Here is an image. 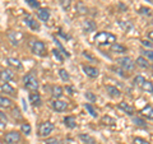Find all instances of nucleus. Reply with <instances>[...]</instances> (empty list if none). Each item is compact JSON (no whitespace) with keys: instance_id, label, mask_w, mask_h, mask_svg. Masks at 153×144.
<instances>
[{"instance_id":"393cba45","label":"nucleus","mask_w":153,"mask_h":144,"mask_svg":"<svg viewBox=\"0 0 153 144\" xmlns=\"http://www.w3.org/2000/svg\"><path fill=\"white\" fill-rule=\"evenodd\" d=\"M142 89L144 91L147 93H152L153 92V87H152V82H144V83L142 84Z\"/></svg>"},{"instance_id":"c9c22d12","label":"nucleus","mask_w":153,"mask_h":144,"mask_svg":"<svg viewBox=\"0 0 153 144\" xmlns=\"http://www.w3.org/2000/svg\"><path fill=\"white\" fill-rule=\"evenodd\" d=\"M133 144H151L148 140H146V139H142V138H135L133 140Z\"/></svg>"},{"instance_id":"2f4dec72","label":"nucleus","mask_w":153,"mask_h":144,"mask_svg":"<svg viewBox=\"0 0 153 144\" xmlns=\"http://www.w3.org/2000/svg\"><path fill=\"white\" fill-rule=\"evenodd\" d=\"M146 82L144 76L143 75H137L135 78H134V85H139V87H142V84Z\"/></svg>"},{"instance_id":"f3484780","label":"nucleus","mask_w":153,"mask_h":144,"mask_svg":"<svg viewBox=\"0 0 153 144\" xmlns=\"http://www.w3.org/2000/svg\"><path fill=\"white\" fill-rule=\"evenodd\" d=\"M1 91H3L4 93L9 94V96H16V89H14L9 83H4L1 85Z\"/></svg>"},{"instance_id":"c03bdc74","label":"nucleus","mask_w":153,"mask_h":144,"mask_svg":"<svg viewBox=\"0 0 153 144\" xmlns=\"http://www.w3.org/2000/svg\"><path fill=\"white\" fill-rule=\"evenodd\" d=\"M66 92H69V94H74V88H71V87H66Z\"/></svg>"},{"instance_id":"4c0bfd02","label":"nucleus","mask_w":153,"mask_h":144,"mask_svg":"<svg viewBox=\"0 0 153 144\" xmlns=\"http://www.w3.org/2000/svg\"><path fill=\"white\" fill-rule=\"evenodd\" d=\"M42 144H59V140H57L56 138H49V139H46V140H44Z\"/></svg>"},{"instance_id":"aec40b11","label":"nucleus","mask_w":153,"mask_h":144,"mask_svg":"<svg viewBox=\"0 0 153 144\" xmlns=\"http://www.w3.org/2000/svg\"><path fill=\"white\" fill-rule=\"evenodd\" d=\"M135 64L138 65V66H140V68H144V69H147V68H149V63H148V60L146 59V57H143V56H140V57H138L137 59V61H135Z\"/></svg>"},{"instance_id":"72a5a7b5","label":"nucleus","mask_w":153,"mask_h":144,"mask_svg":"<svg viewBox=\"0 0 153 144\" xmlns=\"http://www.w3.org/2000/svg\"><path fill=\"white\" fill-rule=\"evenodd\" d=\"M0 124H1L3 126L8 124V117H7V115L4 114L3 111H0Z\"/></svg>"},{"instance_id":"ddd939ff","label":"nucleus","mask_w":153,"mask_h":144,"mask_svg":"<svg viewBox=\"0 0 153 144\" xmlns=\"http://www.w3.org/2000/svg\"><path fill=\"white\" fill-rule=\"evenodd\" d=\"M82 27H83V31L85 33H91V32L96 31V23L93 21H84Z\"/></svg>"},{"instance_id":"a878e982","label":"nucleus","mask_w":153,"mask_h":144,"mask_svg":"<svg viewBox=\"0 0 153 144\" xmlns=\"http://www.w3.org/2000/svg\"><path fill=\"white\" fill-rule=\"evenodd\" d=\"M76 12H78L79 14H85L88 12V9L82 1H79V3H76Z\"/></svg>"},{"instance_id":"2eb2a0df","label":"nucleus","mask_w":153,"mask_h":144,"mask_svg":"<svg viewBox=\"0 0 153 144\" xmlns=\"http://www.w3.org/2000/svg\"><path fill=\"white\" fill-rule=\"evenodd\" d=\"M30 102L33 105V106H40L41 105V96L37 92H33L30 94Z\"/></svg>"},{"instance_id":"20e7f679","label":"nucleus","mask_w":153,"mask_h":144,"mask_svg":"<svg viewBox=\"0 0 153 144\" xmlns=\"http://www.w3.org/2000/svg\"><path fill=\"white\" fill-rule=\"evenodd\" d=\"M117 63L124 70H126V71H130V70H133L134 68H135V63H134L129 56H124V57L117 59Z\"/></svg>"},{"instance_id":"6e6552de","label":"nucleus","mask_w":153,"mask_h":144,"mask_svg":"<svg viewBox=\"0 0 153 144\" xmlns=\"http://www.w3.org/2000/svg\"><path fill=\"white\" fill-rule=\"evenodd\" d=\"M51 106L57 112H64L65 110L68 108V103L64 102V101H60V99H54L51 102Z\"/></svg>"},{"instance_id":"f03ea898","label":"nucleus","mask_w":153,"mask_h":144,"mask_svg":"<svg viewBox=\"0 0 153 144\" xmlns=\"http://www.w3.org/2000/svg\"><path fill=\"white\" fill-rule=\"evenodd\" d=\"M23 83H25L26 89H28V91L36 92V91L38 89L37 78L35 76V74H32V73H28L27 75H25V78H23Z\"/></svg>"},{"instance_id":"c85d7f7f","label":"nucleus","mask_w":153,"mask_h":144,"mask_svg":"<svg viewBox=\"0 0 153 144\" xmlns=\"http://www.w3.org/2000/svg\"><path fill=\"white\" fill-rule=\"evenodd\" d=\"M55 44H56V46H57V47H59L60 52H61V54H63L64 56H66V57H69V56H70V54H69V52L64 49V46L61 45V44H60V41H59V40H56V38H55Z\"/></svg>"},{"instance_id":"b1692460","label":"nucleus","mask_w":153,"mask_h":144,"mask_svg":"<svg viewBox=\"0 0 153 144\" xmlns=\"http://www.w3.org/2000/svg\"><path fill=\"white\" fill-rule=\"evenodd\" d=\"M84 108L87 110V111L91 114V116H93V117H97V110H96L92 105L91 103H85L84 105Z\"/></svg>"},{"instance_id":"5701e85b","label":"nucleus","mask_w":153,"mask_h":144,"mask_svg":"<svg viewBox=\"0 0 153 144\" xmlns=\"http://www.w3.org/2000/svg\"><path fill=\"white\" fill-rule=\"evenodd\" d=\"M79 139H80V140H82L84 144H94V143H96L94 139H93L92 137H89L88 134H80Z\"/></svg>"},{"instance_id":"f8f14e48","label":"nucleus","mask_w":153,"mask_h":144,"mask_svg":"<svg viewBox=\"0 0 153 144\" xmlns=\"http://www.w3.org/2000/svg\"><path fill=\"white\" fill-rule=\"evenodd\" d=\"M117 107L120 108V110H123V111L125 112L126 115H129V116H133V115H134V108H133V106L128 105L126 102H120V103L117 105Z\"/></svg>"},{"instance_id":"9d476101","label":"nucleus","mask_w":153,"mask_h":144,"mask_svg":"<svg viewBox=\"0 0 153 144\" xmlns=\"http://www.w3.org/2000/svg\"><path fill=\"white\" fill-rule=\"evenodd\" d=\"M37 17L40 18L42 22H47L50 19V12H49V9L38 8L37 9Z\"/></svg>"},{"instance_id":"e433bc0d","label":"nucleus","mask_w":153,"mask_h":144,"mask_svg":"<svg viewBox=\"0 0 153 144\" xmlns=\"http://www.w3.org/2000/svg\"><path fill=\"white\" fill-rule=\"evenodd\" d=\"M84 97L87 98L88 101H91V102H94V101H96V96H94V94H93L92 92H85Z\"/></svg>"},{"instance_id":"4468645a","label":"nucleus","mask_w":153,"mask_h":144,"mask_svg":"<svg viewBox=\"0 0 153 144\" xmlns=\"http://www.w3.org/2000/svg\"><path fill=\"white\" fill-rule=\"evenodd\" d=\"M111 52H115V54H125V52H126V47L124 45H121V44L115 42V44L111 45Z\"/></svg>"},{"instance_id":"58836bf2","label":"nucleus","mask_w":153,"mask_h":144,"mask_svg":"<svg viewBox=\"0 0 153 144\" xmlns=\"http://www.w3.org/2000/svg\"><path fill=\"white\" fill-rule=\"evenodd\" d=\"M142 54L144 55L146 57H148V60H149V61L153 60V54H152V51H151V50H144V51L142 52Z\"/></svg>"},{"instance_id":"dca6fc26","label":"nucleus","mask_w":153,"mask_h":144,"mask_svg":"<svg viewBox=\"0 0 153 144\" xmlns=\"http://www.w3.org/2000/svg\"><path fill=\"white\" fill-rule=\"evenodd\" d=\"M106 91H107V93L111 96V97H114V98H117V97H120V96H121L120 91H119L116 87H112V85H107Z\"/></svg>"},{"instance_id":"7ed1b4c3","label":"nucleus","mask_w":153,"mask_h":144,"mask_svg":"<svg viewBox=\"0 0 153 144\" xmlns=\"http://www.w3.org/2000/svg\"><path fill=\"white\" fill-rule=\"evenodd\" d=\"M31 50L37 56H45L46 55V45L42 41H33L31 42Z\"/></svg>"},{"instance_id":"473e14b6","label":"nucleus","mask_w":153,"mask_h":144,"mask_svg":"<svg viewBox=\"0 0 153 144\" xmlns=\"http://www.w3.org/2000/svg\"><path fill=\"white\" fill-rule=\"evenodd\" d=\"M133 121L138 126H147V122L143 119H140V117H133Z\"/></svg>"},{"instance_id":"4be33fe9","label":"nucleus","mask_w":153,"mask_h":144,"mask_svg":"<svg viewBox=\"0 0 153 144\" xmlns=\"http://www.w3.org/2000/svg\"><path fill=\"white\" fill-rule=\"evenodd\" d=\"M140 114H143L146 117H148V120H152V119H153V115H152V114H153V110H152V106H151V105L146 106V107L140 111Z\"/></svg>"},{"instance_id":"1a4fd4ad","label":"nucleus","mask_w":153,"mask_h":144,"mask_svg":"<svg viewBox=\"0 0 153 144\" xmlns=\"http://www.w3.org/2000/svg\"><path fill=\"white\" fill-rule=\"evenodd\" d=\"M25 21H26V23H27V26L31 28V30H33V31H38L40 30V24L33 19L30 14H26V17H25Z\"/></svg>"},{"instance_id":"cd10ccee","label":"nucleus","mask_w":153,"mask_h":144,"mask_svg":"<svg viewBox=\"0 0 153 144\" xmlns=\"http://www.w3.org/2000/svg\"><path fill=\"white\" fill-rule=\"evenodd\" d=\"M59 75H60V78L63 79L64 82H69L70 80V75H69V73L65 69H60L59 70Z\"/></svg>"},{"instance_id":"412c9836","label":"nucleus","mask_w":153,"mask_h":144,"mask_svg":"<svg viewBox=\"0 0 153 144\" xmlns=\"http://www.w3.org/2000/svg\"><path fill=\"white\" fill-rule=\"evenodd\" d=\"M12 99H9L7 97H3V96H0V107H4V108H9L12 107Z\"/></svg>"},{"instance_id":"bb28decb","label":"nucleus","mask_w":153,"mask_h":144,"mask_svg":"<svg viewBox=\"0 0 153 144\" xmlns=\"http://www.w3.org/2000/svg\"><path fill=\"white\" fill-rule=\"evenodd\" d=\"M8 63L10 64L12 66H14V68H17V69L22 68V64H21V61H19L18 59H14V57H9V59H8Z\"/></svg>"},{"instance_id":"f257e3e1","label":"nucleus","mask_w":153,"mask_h":144,"mask_svg":"<svg viewBox=\"0 0 153 144\" xmlns=\"http://www.w3.org/2000/svg\"><path fill=\"white\" fill-rule=\"evenodd\" d=\"M96 44L100 46H106V45H112L116 42V36L110 32H98L94 37Z\"/></svg>"},{"instance_id":"37998d69","label":"nucleus","mask_w":153,"mask_h":144,"mask_svg":"<svg viewBox=\"0 0 153 144\" xmlns=\"http://www.w3.org/2000/svg\"><path fill=\"white\" fill-rule=\"evenodd\" d=\"M83 56H84V57H87V59H89L91 61H94V60H96V57H94L93 55H91L88 51H83Z\"/></svg>"},{"instance_id":"c756f323","label":"nucleus","mask_w":153,"mask_h":144,"mask_svg":"<svg viewBox=\"0 0 153 144\" xmlns=\"http://www.w3.org/2000/svg\"><path fill=\"white\" fill-rule=\"evenodd\" d=\"M21 130H22L23 134H26V135H30L31 131H32V128H31L30 124H27V122H26V124H22Z\"/></svg>"},{"instance_id":"a18cd8bd","label":"nucleus","mask_w":153,"mask_h":144,"mask_svg":"<svg viewBox=\"0 0 153 144\" xmlns=\"http://www.w3.org/2000/svg\"><path fill=\"white\" fill-rule=\"evenodd\" d=\"M146 1H148L149 4H152V3H153V0H146Z\"/></svg>"},{"instance_id":"f704fd0d","label":"nucleus","mask_w":153,"mask_h":144,"mask_svg":"<svg viewBox=\"0 0 153 144\" xmlns=\"http://www.w3.org/2000/svg\"><path fill=\"white\" fill-rule=\"evenodd\" d=\"M26 1L28 3V5H30L31 8H33V9H38L40 8V3L37 1V0H26Z\"/></svg>"},{"instance_id":"423d86ee","label":"nucleus","mask_w":153,"mask_h":144,"mask_svg":"<svg viewBox=\"0 0 153 144\" xmlns=\"http://www.w3.org/2000/svg\"><path fill=\"white\" fill-rule=\"evenodd\" d=\"M4 140H5L7 144H16L21 140V134L18 131H10L4 137Z\"/></svg>"},{"instance_id":"39448f33","label":"nucleus","mask_w":153,"mask_h":144,"mask_svg":"<svg viewBox=\"0 0 153 144\" xmlns=\"http://www.w3.org/2000/svg\"><path fill=\"white\" fill-rule=\"evenodd\" d=\"M54 124L50 122V121H45L42 122L40 128H38V135L40 137H47L49 134H51V131L54 130Z\"/></svg>"},{"instance_id":"7c9ffc66","label":"nucleus","mask_w":153,"mask_h":144,"mask_svg":"<svg viewBox=\"0 0 153 144\" xmlns=\"http://www.w3.org/2000/svg\"><path fill=\"white\" fill-rule=\"evenodd\" d=\"M52 54H54V57H55L57 61H60V63H63V61H64V56L61 55V52L57 50V49H54V50H52Z\"/></svg>"},{"instance_id":"9b49d317","label":"nucleus","mask_w":153,"mask_h":144,"mask_svg":"<svg viewBox=\"0 0 153 144\" xmlns=\"http://www.w3.org/2000/svg\"><path fill=\"white\" fill-rule=\"evenodd\" d=\"M13 78H14V73L10 69H5V70H3L1 73H0V79H1L3 82H5V83L10 82Z\"/></svg>"},{"instance_id":"a19ab883","label":"nucleus","mask_w":153,"mask_h":144,"mask_svg":"<svg viewBox=\"0 0 153 144\" xmlns=\"http://www.w3.org/2000/svg\"><path fill=\"white\" fill-rule=\"evenodd\" d=\"M151 12H152L151 9H147V8H140L139 9V13L140 14H146V16H151V14H152Z\"/></svg>"},{"instance_id":"a211bd4d","label":"nucleus","mask_w":153,"mask_h":144,"mask_svg":"<svg viewBox=\"0 0 153 144\" xmlns=\"http://www.w3.org/2000/svg\"><path fill=\"white\" fill-rule=\"evenodd\" d=\"M63 88L60 87V85H54L52 87V97H54L55 99H59L61 96H63Z\"/></svg>"},{"instance_id":"6ab92c4d","label":"nucleus","mask_w":153,"mask_h":144,"mask_svg":"<svg viewBox=\"0 0 153 144\" xmlns=\"http://www.w3.org/2000/svg\"><path fill=\"white\" fill-rule=\"evenodd\" d=\"M64 122H65L66 128H69V129H74V128L76 126L75 117H73V116H66V117L64 119Z\"/></svg>"},{"instance_id":"ea45409f","label":"nucleus","mask_w":153,"mask_h":144,"mask_svg":"<svg viewBox=\"0 0 153 144\" xmlns=\"http://www.w3.org/2000/svg\"><path fill=\"white\" fill-rule=\"evenodd\" d=\"M61 7H63V9H68L70 7V0H61Z\"/></svg>"},{"instance_id":"0eeeda50","label":"nucleus","mask_w":153,"mask_h":144,"mask_svg":"<svg viewBox=\"0 0 153 144\" xmlns=\"http://www.w3.org/2000/svg\"><path fill=\"white\" fill-rule=\"evenodd\" d=\"M82 69L84 71L85 75H88L89 78H97L100 75V70L97 68H94V66H89V65H83Z\"/></svg>"},{"instance_id":"79ce46f5","label":"nucleus","mask_w":153,"mask_h":144,"mask_svg":"<svg viewBox=\"0 0 153 144\" xmlns=\"http://www.w3.org/2000/svg\"><path fill=\"white\" fill-rule=\"evenodd\" d=\"M142 45L143 46H146V47H148V49H152V41L151 40H143L142 41Z\"/></svg>"}]
</instances>
